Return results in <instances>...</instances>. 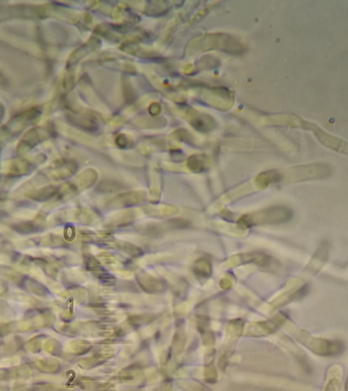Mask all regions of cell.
<instances>
[{"instance_id": "cell-1", "label": "cell", "mask_w": 348, "mask_h": 391, "mask_svg": "<svg viewBox=\"0 0 348 391\" xmlns=\"http://www.w3.org/2000/svg\"><path fill=\"white\" fill-rule=\"evenodd\" d=\"M345 391H348V379H347V390Z\"/></svg>"}]
</instances>
